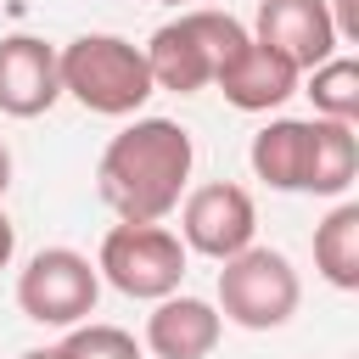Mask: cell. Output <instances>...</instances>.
Wrapping results in <instances>:
<instances>
[{
    "label": "cell",
    "instance_id": "16",
    "mask_svg": "<svg viewBox=\"0 0 359 359\" xmlns=\"http://www.w3.org/2000/svg\"><path fill=\"white\" fill-rule=\"evenodd\" d=\"M56 359H146V353L123 325L84 320V325H67V337L56 342Z\"/></svg>",
    "mask_w": 359,
    "mask_h": 359
},
{
    "label": "cell",
    "instance_id": "10",
    "mask_svg": "<svg viewBox=\"0 0 359 359\" xmlns=\"http://www.w3.org/2000/svg\"><path fill=\"white\" fill-rule=\"evenodd\" d=\"M219 331H224V320H219V309H213L208 297H180V292H168V297H157V309L146 314V348H151L157 359H208V353L219 348Z\"/></svg>",
    "mask_w": 359,
    "mask_h": 359
},
{
    "label": "cell",
    "instance_id": "5",
    "mask_svg": "<svg viewBox=\"0 0 359 359\" xmlns=\"http://www.w3.org/2000/svg\"><path fill=\"white\" fill-rule=\"evenodd\" d=\"M95 275L123 297L157 303L185 280V241L168 224H112L95 252Z\"/></svg>",
    "mask_w": 359,
    "mask_h": 359
},
{
    "label": "cell",
    "instance_id": "15",
    "mask_svg": "<svg viewBox=\"0 0 359 359\" xmlns=\"http://www.w3.org/2000/svg\"><path fill=\"white\" fill-rule=\"evenodd\" d=\"M314 101V118H331V123H359V62L353 56H331L320 67H309V90Z\"/></svg>",
    "mask_w": 359,
    "mask_h": 359
},
{
    "label": "cell",
    "instance_id": "20",
    "mask_svg": "<svg viewBox=\"0 0 359 359\" xmlns=\"http://www.w3.org/2000/svg\"><path fill=\"white\" fill-rule=\"evenodd\" d=\"M22 359H56V348H28Z\"/></svg>",
    "mask_w": 359,
    "mask_h": 359
},
{
    "label": "cell",
    "instance_id": "1",
    "mask_svg": "<svg viewBox=\"0 0 359 359\" xmlns=\"http://www.w3.org/2000/svg\"><path fill=\"white\" fill-rule=\"evenodd\" d=\"M196 146L174 118H135L118 129L95 163V191L123 224H163L191 180Z\"/></svg>",
    "mask_w": 359,
    "mask_h": 359
},
{
    "label": "cell",
    "instance_id": "2",
    "mask_svg": "<svg viewBox=\"0 0 359 359\" xmlns=\"http://www.w3.org/2000/svg\"><path fill=\"white\" fill-rule=\"evenodd\" d=\"M56 73H62V95H73L84 112L101 118H129L151 101V67L146 50L118 39V34H79L56 50Z\"/></svg>",
    "mask_w": 359,
    "mask_h": 359
},
{
    "label": "cell",
    "instance_id": "4",
    "mask_svg": "<svg viewBox=\"0 0 359 359\" xmlns=\"http://www.w3.org/2000/svg\"><path fill=\"white\" fill-rule=\"evenodd\" d=\"M297 297H303L297 269L275 247L252 241L247 252L224 258V269H219V320H230L241 331H275V325H286L297 314Z\"/></svg>",
    "mask_w": 359,
    "mask_h": 359
},
{
    "label": "cell",
    "instance_id": "19",
    "mask_svg": "<svg viewBox=\"0 0 359 359\" xmlns=\"http://www.w3.org/2000/svg\"><path fill=\"white\" fill-rule=\"evenodd\" d=\"M6 185H11V151H6V140H0V196H6Z\"/></svg>",
    "mask_w": 359,
    "mask_h": 359
},
{
    "label": "cell",
    "instance_id": "14",
    "mask_svg": "<svg viewBox=\"0 0 359 359\" xmlns=\"http://www.w3.org/2000/svg\"><path fill=\"white\" fill-rule=\"evenodd\" d=\"M353 180H359V135H353V123L314 118V174H309V191L314 196H342Z\"/></svg>",
    "mask_w": 359,
    "mask_h": 359
},
{
    "label": "cell",
    "instance_id": "6",
    "mask_svg": "<svg viewBox=\"0 0 359 359\" xmlns=\"http://www.w3.org/2000/svg\"><path fill=\"white\" fill-rule=\"evenodd\" d=\"M95 297H101V275L73 247H39L17 275V309L34 325H56V331L84 325L95 314Z\"/></svg>",
    "mask_w": 359,
    "mask_h": 359
},
{
    "label": "cell",
    "instance_id": "7",
    "mask_svg": "<svg viewBox=\"0 0 359 359\" xmlns=\"http://www.w3.org/2000/svg\"><path fill=\"white\" fill-rule=\"evenodd\" d=\"M252 236H258V208H252V196H247L241 185H230V180L196 185V191L185 196V208H180V241H185V252H202V258H213V264L247 252Z\"/></svg>",
    "mask_w": 359,
    "mask_h": 359
},
{
    "label": "cell",
    "instance_id": "12",
    "mask_svg": "<svg viewBox=\"0 0 359 359\" xmlns=\"http://www.w3.org/2000/svg\"><path fill=\"white\" fill-rule=\"evenodd\" d=\"M252 174L269 191H309L314 174V118H269L247 146Z\"/></svg>",
    "mask_w": 359,
    "mask_h": 359
},
{
    "label": "cell",
    "instance_id": "11",
    "mask_svg": "<svg viewBox=\"0 0 359 359\" xmlns=\"http://www.w3.org/2000/svg\"><path fill=\"white\" fill-rule=\"evenodd\" d=\"M297 67L292 62H280L275 50H264L258 39H247L224 67H219V90H224V101L230 107H241V112H275L280 101H292L297 95Z\"/></svg>",
    "mask_w": 359,
    "mask_h": 359
},
{
    "label": "cell",
    "instance_id": "17",
    "mask_svg": "<svg viewBox=\"0 0 359 359\" xmlns=\"http://www.w3.org/2000/svg\"><path fill=\"white\" fill-rule=\"evenodd\" d=\"M325 11H331V28H337V45L342 39L359 45V0H325Z\"/></svg>",
    "mask_w": 359,
    "mask_h": 359
},
{
    "label": "cell",
    "instance_id": "3",
    "mask_svg": "<svg viewBox=\"0 0 359 359\" xmlns=\"http://www.w3.org/2000/svg\"><path fill=\"white\" fill-rule=\"evenodd\" d=\"M252 34L230 17V11H213V6H191L180 11L174 22H163L146 45V67H151V84L157 90H174V95H196L219 79V67L247 45Z\"/></svg>",
    "mask_w": 359,
    "mask_h": 359
},
{
    "label": "cell",
    "instance_id": "18",
    "mask_svg": "<svg viewBox=\"0 0 359 359\" xmlns=\"http://www.w3.org/2000/svg\"><path fill=\"white\" fill-rule=\"evenodd\" d=\"M11 252H17V224H11L6 213H0V269L11 264Z\"/></svg>",
    "mask_w": 359,
    "mask_h": 359
},
{
    "label": "cell",
    "instance_id": "9",
    "mask_svg": "<svg viewBox=\"0 0 359 359\" xmlns=\"http://www.w3.org/2000/svg\"><path fill=\"white\" fill-rule=\"evenodd\" d=\"M62 101V73H56V45L34 34H6L0 39V112L6 118H39Z\"/></svg>",
    "mask_w": 359,
    "mask_h": 359
},
{
    "label": "cell",
    "instance_id": "8",
    "mask_svg": "<svg viewBox=\"0 0 359 359\" xmlns=\"http://www.w3.org/2000/svg\"><path fill=\"white\" fill-rule=\"evenodd\" d=\"M252 39L264 50H275L280 62H292L297 73H309V67L337 56V28H331L325 0H258Z\"/></svg>",
    "mask_w": 359,
    "mask_h": 359
},
{
    "label": "cell",
    "instance_id": "13",
    "mask_svg": "<svg viewBox=\"0 0 359 359\" xmlns=\"http://www.w3.org/2000/svg\"><path fill=\"white\" fill-rule=\"evenodd\" d=\"M314 269L337 292H359V202H337L314 224Z\"/></svg>",
    "mask_w": 359,
    "mask_h": 359
},
{
    "label": "cell",
    "instance_id": "21",
    "mask_svg": "<svg viewBox=\"0 0 359 359\" xmlns=\"http://www.w3.org/2000/svg\"><path fill=\"white\" fill-rule=\"evenodd\" d=\"M163 6H185V0H163Z\"/></svg>",
    "mask_w": 359,
    "mask_h": 359
}]
</instances>
